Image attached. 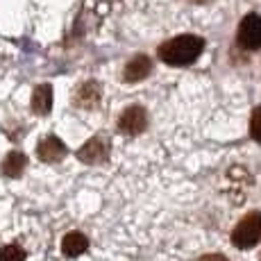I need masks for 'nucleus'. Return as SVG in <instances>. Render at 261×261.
Returning a JSON list of instances; mask_svg holds the SVG:
<instances>
[{"label":"nucleus","instance_id":"obj_1","mask_svg":"<svg viewBox=\"0 0 261 261\" xmlns=\"http://www.w3.org/2000/svg\"><path fill=\"white\" fill-rule=\"evenodd\" d=\"M204 41L195 34H179L175 39H168L159 48V57L166 62L168 66H189L202 55Z\"/></svg>","mask_w":261,"mask_h":261},{"label":"nucleus","instance_id":"obj_2","mask_svg":"<svg viewBox=\"0 0 261 261\" xmlns=\"http://www.w3.org/2000/svg\"><path fill=\"white\" fill-rule=\"evenodd\" d=\"M259 239H261V214L252 212L237 225V229H234V234H232V241L237 248L248 250V248H252Z\"/></svg>","mask_w":261,"mask_h":261},{"label":"nucleus","instance_id":"obj_3","mask_svg":"<svg viewBox=\"0 0 261 261\" xmlns=\"http://www.w3.org/2000/svg\"><path fill=\"white\" fill-rule=\"evenodd\" d=\"M239 46L245 50H259L261 48V16L259 14H248L239 23Z\"/></svg>","mask_w":261,"mask_h":261},{"label":"nucleus","instance_id":"obj_4","mask_svg":"<svg viewBox=\"0 0 261 261\" xmlns=\"http://www.w3.org/2000/svg\"><path fill=\"white\" fill-rule=\"evenodd\" d=\"M109 150H112V145H109L107 137H93L77 150V159L84 164H102L107 162Z\"/></svg>","mask_w":261,"mask_h":261},{"label":"nucleus","instance_id":"obj_5","mask_svg":"<svg viewBox=\"0 0 261 261\" xmlns=\"http://www.w3.org/2000/svg\"><path fill=\"white\" fill-rule=\"evenodd\" d=\"M145 125H148V116H145V109L143 107L125 109V112L120 114V118H118V129L123 134H129V137L143 132Z\"/></svg>","mask_w":261,"mask_h":261},{"label":"nucleus","instance_id":"obj_6","mask_svg":"<svg viewBox=\"0 0 261 261\" xmlns=\"http://www.w3.org/2000/svg\"><path fill=\"white\" fill-rule=\"evenodd\" d=\"M37 154L41 162H50V164L59 162V159L66 157V145L59 141L57 137H46L37 145Z\"/></svg>","mask_w":261,"mask_h":261},{"label":"nucleus","instance_id":"obj_7","mask_svg":"<svg viewBox=\"0 0 261 261\" xmlns=\"http://www.w3.org/2000/svg\"><path fill=\"white\" fill-rule=\"evenodd\" d=\"M32 109L34 114H41L46 116L53 109V87L50 84H39L32 93Z\"/></svg>","mask_w":261,"mask_h":261},{"label":"nucleus","instance_id":"obj_8","mask_svg":"<svg viewBox=\"0 0 261 261\" xmlns=\"http://www.w3.org/2000/svg\"><path fill=\"white\" fill-rule=\"evenodd\" d=\"M87 248H89V241H87L84 234H80V232L66 234L64 241H62V252L66 254V257H80V254L87 252Z\"/></svg>","mask_w":261,"mask_h":261},{"label":"nucleus","instance_id":"obj_9","mask_svg":"<svg viewBox=\"0 0 261 261\" xmlns=\"http://www.w3.org/2000/svg\"><path fill=\"white\" fill-rule=\"evenodd\" d=\"M150 71H152L150 59L143 57V55H139V57H134L132 62L125 66V80H127V82H139V80L148 77Z\"/></svg>","mask_w":261,"mask_h":261},{"label":"nucleus","instance_id":"obj_10","mask_svg":"<svg viewBox=\"0 0 261 261\" xmlns=\"http://www.w3.org/2000/svg\"><path fill=\"white\" fill-rule=\"evenodd\" d=\"M100 100V87L95 82H87L82 84V87L77 89V93H75V102L80 105V107H95Z\"/></svg>","mask_w":261,"mask_h":261},{"label":"nucleus","instance_id":"obj_11","mask_svg":"<svg viewBox=\"0 0 261 261\" xmlns=\"http://www.w3.org/2000/svg\"><path fill=\"white\" fill-rule=\"evenodd\" d=\"M25 166H28V157L23 152H9L3 162V173L7 177H18L25 170Z\"/></svg>","mask_w":261,"mask_h":261},{"label":"nucleus","instance_id":"obj_12","mask_svg":"<svg viewBox=\"0 0 261 261\" xmlns=\"http://www.w3.org/2000/svg\"><path fill=\"white\" fill-rule=\"evenodd\" d=\"M0 261H25V250L16 243L5 245V248L0 250Z\"/></svg>","mask_w":261,"mask_h":261},{"label":"nucleus","instance_id":"obj_13","mask_svg":"<svg viewBox=\"0 0 261 261\" xmlns=\"http://www.w3.org/2000/svg\"><path fill=\"white\" fill-rule=\"evenodd\" d=\"M250 132H252V139L257 143H261V107H257L252 112V120H250Z\"/></svg>","mask_w":261,"mask_h":261},{"label":"nucleus","instance_id":"obj_14","mask_svg":"<svg viewBox=\"0 0 261 261\" xmlns=\"http://www.w3.org/2000/svg\"><path fill=\"white\" fill-rule=\"evenodd\" d=\"M200 261H227L223 257V254H207V257H202Z\"/></svg>","mask_w":261,"mask_h":261},{"label":"nucleus","instance_id":"obj_15","mask_svg":"<svg viewBox=\"0 0 261 261\" xmlns=\"http://www.w3.org/2000/svg\"><path fill=\"white\" fill-rule=\"evenodd\" d=\"M195 3H202V0H195Z\"/></svg>","mask_w":261,"mask_h":261}]
</instances>
